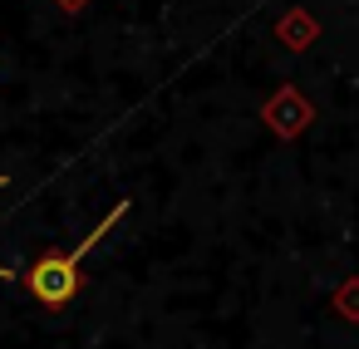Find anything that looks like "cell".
<instances>
[{
	"instance_id": "1",
	"label": "cell",
	"mask_w": 359,
	"mask_h": 349,
	"mask_svg": "<svg viewBox=\"0 0 359 349\" xmlns=\"http://www.w3.org/2000/svg\"><path fill=\"white\" fill-rule=\"evenodd\" d=\"M128 207H133V202L123 197V202H118V207H114V212H109V217H104V221H99V226H94L79 246H69V251H60V246H55V251L35 256V266L20 275V280H25V290H30L40 305L65 310V305L79 295V266H84V256H89V251H94V246H99V241H104V236H109L123 217H128Z\"/></svg>"
},
{
	"instance_id": "2",
	"label": "cell",
	"mask_w": 359,
	"mask_h": 349,
	"mask_svg": "<svg viewBox=\"0 0 359 349\" xmlns=\"http://www.w3.org/2000/svg\"><path fill=\"white\" fill-rule=\"evenodd\" d=\"M55 6H60V11H69V15H79V11L89 6V0H55Z\"/></svg>"
},
{
	"instance_id": "3",
	"label": "cell",
	"mask_w": 359,
	"mask_h": 349,
	"mask_svg": "<svg viewBox=\"0 0 359 349\" xmlns=\"http://www.w3.org/2000/svg\"><path fill=\"white\" fill-rule=\"evenodd\" d=\"M0 280H15V271H6V266H0Z\"/></svg>"
},
{
	"instance_id": "4",
	"label": "cell",
	"mask_w": 359,
	"mask_h": 349,
	"mask_svg": "<svg viewBox=\"0 0 359 349\" xmlns=\"http://www.w3.org/2000/svg\"><path fill=\"white\" fill-rule=\"evenodd\" d=\"M0 187H6V177H0Z\"/></svg>"
}]
</instances>
